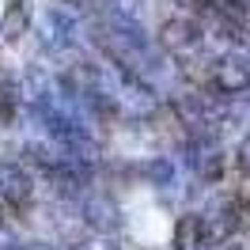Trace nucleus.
<instances>
[{
	"label": "nucleus",
	"mask_w": 250,
	"mask_h": 250,
	"mask_svg": "<svg viewBox=\"0 0 250 250\" xmlns=\"http://www.w3.org/2000/svg\"><path fill=\"white\" fill-rule=\"evenodd\" d=\"M16 103H19L16 87H12V83H8V76L0 72V122H8V118L16 114Z\"/></svg>",
	"instance_id": "0eeeda50"
},
{
	"label": "nucleus",
	"mask_w": 250,
	"mask_h": 250,
	"mask_svg": "<svg viewBox=\"0 0 250 250\" xmlns=\"http://www.w3.org/2000/svg\"><path fill=\"white\" fill-rule=\"evenodd\" d=\"M8 250H57L53 243H16V247H8Z\"/></svg>",
	"instance_id": "6e6552de"
},
{
	"label": "nucleus",
	"mask_w": 250,
	"mask_h": 250,
	"mask_svg": "<svg viewBox=\"0 0 250 250\" xmlns=\"http://www.w3.org/2000/svg\"><path fill=\"white\" fill-rule=\"evenodd\" d=\"M208 243H212V228H208L205 216L186 212L174 224V250H205Z\"/></svg>",
	"instance_id": "423d86ee"
},
{
	"label": "nucleus",
	"mask_w": 250,
	"mask_h": 250,
	"mask_svg": "<svg viewBox=\"0 0 250 250\" xmlns=\"http://www.w3.org/2000/svg\"><path fill=\"white\" fill-rule=\"evenodd\" d=\"M243 216L250 220V197H247V201H243Z\"/></svg>",
	"instance_id": "9d476101"
},
{
	"label": "nucleus",
	"mask_w": 250,
	"mask_h": 250,
	"mask_svg": "<svg viewBox=\"0 0 250 250\" xmlns=\"http://www.w3.org/2000/svg\"><path fill=\"white\" fill-rule=\"evenodd\" d=\"M208 83L216 95H243L250 91V49H231L212 61Z\"/></svg>",
	"instance_id": "f257e3e1"
},
{
	"label": "nucleus",
	"mask_w": 250,
	"mask_h": 250,
	"mask_svg": "<svg viewBox=\"0 0 250 250\" xmlns=\"http://www.w3.org/2000/svg\"><path fill=\"white\" fill-rule=\"evenodd\" d=\"M159 46L171 49L174 57H189V53H197V49L205 46V34L193 19H171V23L159 31Z\"/></svg>",
	"instance_id": "20e7f679"
},
{
	"label": "nucleus",
	"mask_w": 250,
	"mask_h": 250,
	"mask_svg": "<svg viewBox=\"0 0 250 250\" xmlns=\"http://www.w3.org/2000/svg\"><path fill=\"white\" fill-rule=\"evenodd\" d=\"M186 159H189V167L201 178H208V182H216L224 174V152H220V144L212 137H193L186 148Z\"/></svg>",
	"instance_id": "39448f33"
},
{
	"label": "nucleus",
	"mask_w": 250,
	"mask_h": 250,
	"mask_svg": "<svg viewBox=\"0 0 250 250\" xmlns=\"http://www.w3.org/2000/svg\"><path fill=\"white\" fill-rule=\"evenodd\" d=\"M239 167L250 174V141H243V148H239Z\"/></svg>",
	"instance_id": "1a4fd4ad"
},
{
	"label": "nucleus",
	"mask_w": 250,
	"mask_h": 250,
	"mask_svg": "<svg viewBox=\"0 0 250 250\" xmlns=\"http://www.w3.org/2000/svg\"><path fill=\"white\" fill-rule=\"evenodd\" d=\"M31 193H34V182H31V174H27V167L0 159V208L19 212L23 205L31 201Z\"/></svg>",
	"instance_id": "7ed1b4c3"
},
{
	"label": "nucleus",
	"mask_w": 250,
	"mask_h": 250,
	"mask_svg": "<svg viewBox=\"0 0 250 250\" xmlns=\"http://www.w3.org/2000/svg\"><path fill=\"white\" fill-rule=\"evenodd\" d=\"M80 250H114V247H80Z\"/></svg>",
	"instance_id": "9b49d317"
},
{
	"label": "nucleus",
	"mask_w": 250,
	"mask_h": 250,
	"mask_svg": "<svg viewBox=\"0 0 250 250\" xmlns=\"http://www.w3.org/2000/svg\"><path fill=\"white\" fill-rule=\"evenodd\" d=\"M76 31H80L76 16H72L68 8H61V4H53V8H46V12L38 16V34H42V42H46L49 49L72 46V42H76Z\"/></svg>",
	"instance_id": "f03ea898"
}]
</instances>
